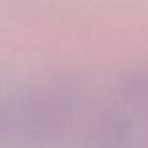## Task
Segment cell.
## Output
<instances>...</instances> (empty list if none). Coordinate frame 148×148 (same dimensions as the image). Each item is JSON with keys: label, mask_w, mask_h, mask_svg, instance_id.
Instances as JSON below:
<instances>
[{"label": "cell", "mask_w": 148, "mask_h": 148, "mask_svg": "<svg viewBox=\"0 0 148 148\" xmlns=\"http://www.w3.org/2000/svg\"><path fill=\"white\" fill-rule=\"evenodd\" d=\"M99 99L77 77L32 80L2 106V143L5 148H89Z\"/></svg>", "instance_id": "1"}, {"label": "cell", "mask_w": 148, "mask_h": 148, "mask_svg": "<svg viewBox=\"0 0 148 148\" xmlns=\"http://www.w3.org/2000/svg\"><path fill=\"white\" fill-rule=\"evenodd\" d=\"M89 148H148V68L101 96Z\"/></svg>", "instance_id": "2"}]
</instances>
